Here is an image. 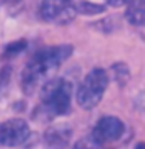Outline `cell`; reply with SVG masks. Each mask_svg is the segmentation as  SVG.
I'll return each mask as SVG.
<instances>
[{"label": "cell", "instance_id": "1", "mask_svg": "<svg viewBox=\"0 0 145 149\" xmlns=\"http://www.w3.org/2000/svg\"><path fill=\"white\" fill-rule=\"evenodd\" d=\"M72 86L64 78H54L42 86V107L49 115H63L69 110Z\"/></svg>", "mask_w": 145, "mask_h": 149}, {"label": "cell", "instance_id": "2", "mask_svg": "<svg viewBox=\"0 0 145 149\" xmlns=\"http://www.w3.org/2000/svg\"><path fill=\"white\" fill-rule=\"evenodd\" d=\"M108 86V74L101 68H95L84 76L78 88V103L83 109H93L103 98V93Z\"/></svg>", "mask_w": 145, "mask_h": 149}, {"label": "cell", "instance_id": "3", "mask_svg": "<svg viewBox=\"0 0 145 149\" xmlns=\"http://www.w3.org/2000/svg\"><path fill=\"white\" fill-rule=\"evenodd\" d=\"M39 14L49 24H69L76 17V9L72 0H42Z\"/></svg>", "mask_w": 145, "mask_h": 149}, {"label": "cell", "instance_id": "4", "mask_svg": "<svg viewBox=\"0 0 145 149\" xmlns=\"http://www.w3.org/2000/svg\"><path fill=\"white\" fill-rule=\"evenodd\" d=\"M30 136L27 122L22 119H10L0 124V146L15 148L24 144Z\"/></svg>", "mask_w": 145, "mask_h": 149}, {"label": "cell", "instance_id": "5", "mask_svg": "<svg viewBox=\"0 0 145 149\" xmlns=\"http://www.w3.org/2000/svg\"><path fill=\"white\" fill-rule=\"evenodd\" d=\"M123 132H125L123 122L118 117L106 115V117H101L100 120L96 122L95 130H93V137L101 144H106V142L118 141L123 136Z\"/></svg>", "mask_w": 145, "mask_h": 149}, {"label": "cell", "instance_id": "6", "mask_svg": "<svg viewBox=\"0 0 145 149\" xmlns=\"http://www.w3.org/2000/svg\"><path fill=\"white\" fill-rule=\"evenodd\" d=\"M71 54H72V46L63 44V46H51V47H47V49H44V51H39L34 58L49 73L51 70H54L59 65H63Z\"/></svg>", "mask_w": 145, "mask_h": 149}, {"label": "cell", "instance_id": "7", "mask_svg": "<svg viewBox=\"0 0 145 149\" xmlns=\"http://www.w3.org/2000/svg\"><path fill=\"white\" fill-rule=\"evenodd\" d=\"M47 73L44 68L41 66V63L36 58L30 59V63L26 66V70L22 71V88L26 93H32L37 88V85L41 83V80L44 78V74Z\"/></svg>", "mask_w": 145, "mask_h": 149}, {"label": "cell", "instance_id": "8", "mask_svg": "<svg viewBox=\"0 0 145 149\" xmlns=\"http://www.w3.org/2000/svg\"><path fill=\"white\" fill-rule=\"evenodd\" d=\"M125 17L132 26H145V0H128Z\"/></svg>", "mask_w": 145, "mask_h": 149}, {"label": "cell", "instance_id": "9", "mask_svg": "<svg viewBox=\"0 0 145 149\" xmlns=\"http://www.w3.org/2000/svg\"><path fill=\"white\" fill-rule=\"evenodd\" d=\"M74 9L76 14H83V15H98L105 12V7L100 3H95L90 0H79V2H74Z\"/></svg>", "mask_w": 145, "mask_h": 149}, {"label": "cell", "instance_id": "10", "mask_svg": "<svg viewBox=\"0 0 145 149\" xmlns=\"http://www.w3.org/2000/svg\"><path fill=\"white\" fill-rule=\"evenodd\" d=\"M74 149H103V144L98 142L93 136H86L74 144Z\"/></svg>", "mask_w": 145, "mask_h": 149}, {"label": "cell", "instance_id": "11", "mask_svg": "<svg viewBox=\"0 0 145 149\" xmlns=\"http://www.w3.org/2000/svg\"><path fill=\"white\" fill-rule=\"evenodd\" d=\"M111 70H113L115 78L118 80V83L120 85H123L128 80V68H127V65H123V63H117Z\"/></svg>", "mask_w": 145, "mask_h": 149}, {"label": "cell", "instance_id": "12", "mask_svg": "<svg viewBox=\"0 0 145 149\" xmlns=\"http://www.w3.org/2000/svg\"><path fill=\"white\" fill-rule=\"evenodd\" d=\"M26 47H27V42H26L24 39H20V41H15V42H10L9 46L5 47V54L7 56L17 54V53H22Z\"/></svg>", "mask_w": 145, "mask_h": 149}, {"label": "cell", "instance_id": "13", "mask_svg": "<svg viewBox=\"0 0 145 149\" xmlns=\"http://www.w3.org/2000/svg\"><path fill=\"white\" fill-rule=\"evenodd\" d=\"M105 2L110 7H122V5H127L128 3V0H105Z\"/></svg>", "mask_w": 145, "mask_h": 149}, {"label": "cell", "instance_id": "14", "mask_svg": "<svg viewBox=\"0 0 145 149\" xmlns=\"http://www.w3.org/2000/svg\"><path fill=\"white\" fill-rule=\"evenodd\" d=\"M135 149H145V142H138L135 146Z\"/></svg>", "mask_w": 145, "mask_h": 149}]
</instances>
